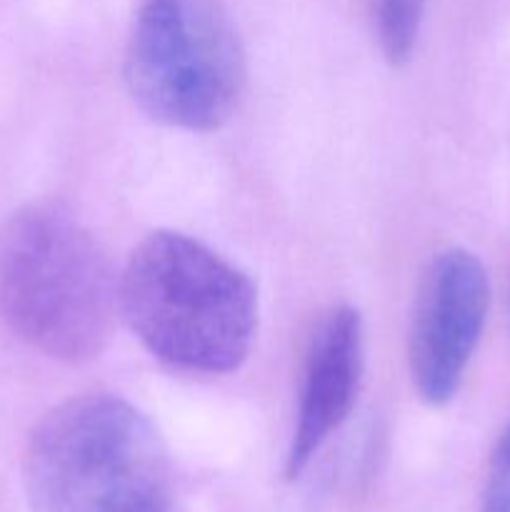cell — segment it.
<instances>
[{"instance_id": "cell-1", "label": "cell", "mask_w": 510, "mask_h": 512, "mask_svg": "<svg viewBox=\"0 0 510 512\" xmlns=\"http://www.w3.org/2000/svg\"><path fill=\"white\" fill-rule=\"evenodd\" d=\"M118 305L145 350L183 373H233L258 330L253 280L175 230H155L135 245L118 275Z\"/></svg>"}, {"instance_id": "cell-2", "label": "cell", "mask_w": 510, "mask_h": 512, "mask_svg": "<svg viewBox=\"0 0 510 512\" xmlns=\"http://www.w3.org/2000/svg\"><path fill=\"white\" fill-rule=\"evenodd\" d=\"M118 275L93 233L58 203H28L0 223V320L60 363H88L115 330Z\"/></svg>"}, {"instance_id": "cell-3", "label": "cell", "mask_w": 510, "mask_h": 512, "mask_svg": "<svg viewBox=\"0 0 510 512\" xmlns=\"http://www.w3.org/2000/svg\"><path fill=\"white\" fill-rule=\"evenodd\" d=\"M23 488L33 512H173L158 430L118 395L70 398L30 433Z\"/></svg>"}, {"instance_id": "cell-4", "label": "cell", "mask_w": 510, "mask_h": 512, "mask_svg": "<svg viewBox=\"0 0 510 512\" xmlns=\"http://www.w3.org/2000/svg\"><path fill=\"white\" fill-rule=\"evenodd\" d=\"M245 53L213 0H143L125 48L133 103L155 123L213 133L238 110Z\"/></svg>"}, {"instance_id": "cell-5", "label": "cell", "mask_w": 510, "mask_h": 512, "mask_svg": "<svg viewBox=\"0 0 510 512\" xmlns=\"http://www.w3.org/2000/svg\"><path fill=\"white\" fill-rule=\"evenodd\" d=\"M490 283L478 255L440 253L425 270L408 335V368L420 400L433 408L458 393L488 318Z\"/></svg>"}, {"instance_id": "cell-6", "label": "cell", "mask_w": 510, "mask_h": 512, "mask_svg": "<svg viewBox=\"0 0 510 512\" xmlns=\"http://www.w3.org/2000/svg\"><path fill=\"white\" fill-rule=\"evenodd\" d=\"M363 378V320L358 310L333 308L310 338L300 383L298 418L285 455V478H300L310 460L348 420Z\"/></svg>"}, {"instance_id": "cell-7", "label": "cell", "mask_w": 510, "mask_h": 512, "mask_svg": "<svg viewBox=\"0 0 510 512\" xmlns=\"http://www.w3.org/2000/svg\"><path fill=\"white\" fill-rule=\"evenodd\" d=\"M425 0H373V30L393 68L408 63L418 45Z\"/></svg>"}, {"instance_id": "cell-8", "label": "cell", "mask_w": 510, "mask_h": 512, "mask_svg": "<svg viewBox=\"0 0 510 512\" xmlns=\"http://www.w3.org/2000/svg\"><path fill=\"white\" fill-rule=\"evenodd\" d=\"M483 512H510V425L500 433L488 460Z\"/></svg>"}]
</instances>
